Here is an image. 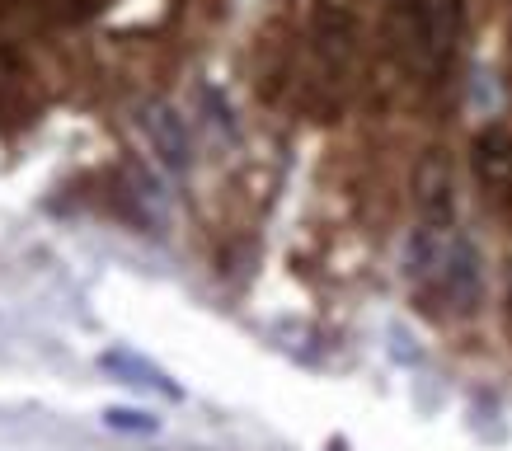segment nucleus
<instances>
[{
	"label": "nucleus",
	"instance_id": "7ed1b4c3",
	"mask_svg": "<svg viewBox=\"0 0 512 451\" xmlns=\"http://www.w3.org/2000/svg\"><path fill=\"white\" fill-rule=\"evenodd\" d=\"M141 127H146L151 151H156L160 165H165L170 174H188V165H193V141H188L184 118H179V113H174L165 99L141 104Z\"/></svg>",
	"mask_w": 512,
	"mask_h": 451
},
{
	"label": "nucleus",
	"instance_id": "20e7f679",
	"mask_svg": "<svg viewBox=\"0 0 512 451\" xmlns=\"http://www.w3.org/2000/svg\"><path fill=\"white\" fill-rule=\"evenodd\" d=\"M414 198H419L423 226L451 231V217H456V179H451V165L442 151H428V160L414 170Z\"/></svg>",
	"mask_w": 512,
	"mask_h": 451
},
{
	"label": "nucleus",
	"instance_id": "39448f33",
	"mask_svg": "<svg viewBox=\"0 0 512 451\" xmlns=\"http://www.w3.org/2000/svg\"><path fill=\"white\" fill-rule=\"evenodd\" d=\"M470 170L489 188V198L512 203V132L508 127H484L470 141Z\"/></svg>",
	"mask_w": 512,
	"mask_h": 451
},
{
	"label": "nucleus",
	"instance_id": "1a4fd4ad",
	"mask_svg": "<svg viewBox=\"0 0 512 451\" xmlns=\"http://www.w3.org/2000/svg\"><path fill=\"white\" fill-rule=\"evenodd\" d=\"M38 5H47V10H57L62 19H90L94 10H104L109 0H38Z\"/></svg>",
	"mask_w": 512,
	"mask_h": 451
},
{
	"label": "nucleus",
	"instance_id": "0eeeda50",
	"mask_svg": "<svg viewBox=\"0 0 512 451\" xmlns=\"http://www.w3.org/2000/svg\"><path fill=\"white\" fill-rule=\"evenodd\" d=\"M104 423L118 428V433H160V419L156 414H146V409H104Z\"/></svg>",
	"mask_w": 512,
	"mask_h": 451
},
{
	"label": "nucleus",
	"instance_id": "f03ea898",
	"mask_svg": "<svg viewBox=\"0 0 512 451\" xmlns=\"http://www.w3.org/2000/svg\"><path fill=\"white\" fill-rule=\"evenodd\" d=\"M311 66L315 85L339 99L357 71V15L348 0H315L311 10Z\"/></svg>",
	"mask_w": 512,
	"mask_h": 451
},
{
	"label": "nucleus",
	"instance_id": "6e6552de",
	"mask_svg": "<svg viewBox=\"0 0 512 451\" xmlns=\"http://www.w3.org/2000/svg\"><path fill=\"white\" fill-rule=\"evenodd\" d=\"M19 80H24V66H19V57L10 47L0 43V104L10 99V90H19Z\"/></svg>",
	"mask_w": 512,
	"mask_h": 451
},
{
	"label": "nucleus",
	"instance_id": "9d476101",
	"mask_svg": "<svg viewBox=\"0 0 512 451\" xmlns=\"http://www.w3.org/2000/svg\"><path fill=\"white\" fill-rule=\"evenodd\" d=\"M202 99L212 104V113H217V127H221V132H231V137H235V113L221 104V94H217V90H202Z\"/></svg>",
	"mask_w": 512,
	"mask_h": 451
},
{
	"label": "nucleus",
	"instance_id": "f257e3e1",
	"mask_svg": "<svg viewBox=\"0 0 512 451\" xmlns=\"http://www.w3.org/2000/svg\"><path fill=\"white\" fill-rule=\"evenodd\" d=\"M466 33V0H390V47L419 80H442L456 66Z\"/></svg>",
	"mask_w": 512,
	"mask_h": 451
},
{
	"label": "nucleus",
	"instance_id": "423d86ee",
	"mask_svg": "<svg viewBox=\"0 0 512 451\" xmlns=\"http://www.w3.org/2000/svg\"><path fill=\"white\" fill-rule=\"evenodd\" d=\"M99 367H104V372H113L118 381H127V386L160 390V395H170V400H184V386H179L170 372H160L156 362L137 358V353H127V348H109V353H99Z\"/></svg>",
	"mask_w": 512,
	"mask_h": 451
}]
</instances>
